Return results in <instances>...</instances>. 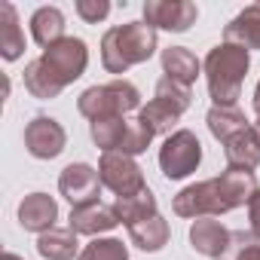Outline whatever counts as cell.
Instances as JSON below:
<instances>
[{
	"label": "cell",
	"mask_w": 260,
	"mask_h": 260,
	"mask_svg": "<svg viewBox=\"0 0 260 260\" xmlns=\"http://www.w3.org/2000/svg\"><path fill=\"white\" fill-rule=\"evenodd\" d=\"M153 128L141 119V116H135V119H128V125H125V135H122V144H119V153H128V156H138V153H144L150 144H153Z\"/></svg>",
	"instance_id": "obj_26"
},
{
	"label": "cell",
	"mask_w": 260,
	"mask_h": 260,
	"mask_svg": "<svg viewBox=\"0 0 260 260\" xmlns=\"http://www.w3.org/2000/svg\"><path fill=\"white\" fill-rule=\"evenodd\" d=\"M37 254L43 260H74L80 257V242L71 226H52L49 233L37 236Z\"/></svg>",
	"instance_id": "obj_19"
},
{
	"label": "cell",
	"mask_w": 260,
	"mask_h": 260,
	"mask_svg": "<svg viewBox=\"0 0 260 260\" xmlns=\"http://www.w3.org/2000/svg\"><path fill=\"white\" fill-rule=\"evenodd\" d=\"M25 89L40 101H52V98L61 95L64 86L52 77V71L43 64V58H34V61L25 64Z\"/></svg>",
	"instance_id": "obj_24"
},
{
	"label": "cell",
	"mask_w": 260,
	"mask_h": 260,
	"mask_svg": "<svg viewBox=\"0 0 260 260\" xmlns=\"http://www.w3.org/2000/svg\"><path fill=\"white\" fill-rule=\"evenodd\" d=\"M31 37L40 49H49L52 43L64 40V13L58 7H40L31 16Z\"/></svg>",
	"instance_id": "obj_21"
},
{
	"label": "cell",
	"mask_w": 260,
	"mask_h": 260,
	"mask_svg": "<svg viewBox=\"0 0 260 260\" xmlns=\"http://www.w3.org/2000/svg\"><path fill=\"white\" fill-rule=\"evenodd\" d=\"M248 223H251V233L260 239V190H257L254 199L248 202Z\"/></svg>",
	"instance_id": "obj_30"
},
{
	"label": "cell",
	"mask_w": 260,
	"mask_h": 260,
	"mask_svg": "<svg viewBox=\"0 0 260 260\" xmlns=\"http://www.w3.org/2000/svg\"><path fill=\"white\" fill-rule=\"evenodd\" d=\"M254 113H257V119H260V80H257V86H254Z\"/></svg>",
	"instance_id": "obj_31"
},
{
	"label": "cell",
	"mask_w": 260,
	"mask_h": 260,
	"mask_svg": "<svg viewBox=\"0 0 260 260\" xmlns=\"http://www.w3.org/2000/svg\"><path fill=\"white\" fill-rule=\"evenodd\" d=\"M101 175L95 166L89 162H71L61 169L58 175V193L71 202V208H80V205H92V202H101Z\"/></svg>",
	"instance_id": "obj_9"
},
{
	"label": "cell",
	"mask_w": 260,
	"mask_h": 260,
	"mask_svg": "<svg viewBox=\"0 0 260 260\" xmlns=\"http://www.w3.org/2000/svg\"><path fill=\"white\" fill-rule=\"evenodd\" d=\"M169 236H172V230H169V220L162 214H153V217H147L135 226H128V242L141 251H147V254L162 251L169 245Z\"/></svg>",
	"instance_id": "obj_20"
},
{
	"label": "cell",
	"mask_w": 260,
	"mask_h": 260,
	"mask_svg": "<svg viewBox=\"0 0 260 260\" xmlns=\"http://www.w3.org/2000/svg\"><path fill=\"white\" fill-rule=\"evenodd\" d=\"M0 55H4V61H19L25 55V31L10 0L0 4Z\"/></svg>",
	"instance_id": "obj_18"
},
{
	"label": "cell",
	"mask_w": 260,
	"mask_h": 260,
	"mask_svg": "<svg viewBox=\"0 0 260 260\" xmlns=\"http://www.w3.org/2000/svg\"><path fill=\"white\" fill-rule=\"evenodd\" d=\"M223 156H226V169L254 172L260 166V135H257V128L248 125L239 135H233L230 141H223Z\"/></svg>",
	"instance_id": "obj_15"
},
{
	"label": "cell",
	"mask_w": 260,
	"mask_h": 260,
	"mask_svg": "<svg viewBox=\"0 0 260 260\" xmlns=\"http://www.w3.org/2000/svg\"><path fill=\"white\" fill-rule=\"evenodd\" d=\"M217 260H260V239L251 230H233L230 245Z\"/></svg>",
	"instance_id": "obj_28"
},
{
	"label": "cell",
	"mask_w": 260,
	"mask_h": 260,
	"mask_svg": "<svg viewBox=\"0 0 260 260\" xmlns=\"http://www.w3.org/2000/svg\"><path fill=\"white\" fill-rule=\"evenodd\" d=\"M199 10L193 0H147L144 4V22L153 31H172L184 34L196 25Z\"/></svg>",
	"instance_id": "obj_10"
},
{
	"label": "cell",
	"mask_w": 260,
	"mask_h": 260,
	"mask_svg": "<svg viewBox=\"0 0 260 260\" xmlns=\"http://www.w3.org/2000/svg\"><path fill=\"white\" fill-rule=\"evenodd\" d=\"M159 61H162V74H166L169 80L187 86V89H190V86L199 80V74H202V61H199L196 52H190L187 46H169V49H162Z\"/></svg>",
	"instance_id": "obj_16"
},
{
	"label": "cell",
	"mask_w": 260,
	"mask_h": 260,
	"mask_svg": "<svg viewBox=\"0 0 260 260\" xmlns=\"http://www.w3.org/2000/svg\"><path fill=\"white\" fill-rule=\"evenodd\" d=\"M230 236H233V230H226L214 217H199V220L190 223V245H193V251L202 254V257H211V260H217L226 251Z\"/></svg>",
	"instance_id": "obj_14"
},
{
	"label": "cell",
	"mask_w": 260,
	"mask_h": 260,
	"mask_svg": "<svg viewBox=\"0 0 260 260\" xmlns=\"http://www.w3.org/2000/svg\"><path fill=\"white\" fill-rule=\"evenodd\" d=\"M125 125H128L125 116L95 119V122H89V135H92L95 147H101V153H110V150H119L122 135H125Z\"/></svg>",
	"instance_id": "obj_25"
},
{
	"label": "cell",
	"mask_w": 260,
	"mask_h": 260,
	"mask_svg": "<svg viewBox=\"0 0 260 260\" xmlns=\"http://www.w3.org/2000/svg\"><path fill=\"white\" fill-rule=\"evenodd\" d=\"M68 147V132L64 125L52 116H34L25 125V150L34 159H55Z\"/></svg>",
	"instance_id": "obj_11"
},
{
	"label": "cell",
	"mask_w": 260,
	"mask_h": 260,
	"mask_svg": "<svg viewBox=\"0 0 260 260\" xmlns=\"http://www.w3.org/2000/svg\"><path fill=\"white\" fill-rule=\"evenodd\" d=\"M43 64L52 71V77L61 83V86H71V83H77L83 74H86V68H89V46H86V40H80V37H64V40H58V43H52L49 49H43Z\"/></svg>",
	"instance_id": "obj_8"
},
{
	"label": "cell",
	"mask_w": 260,
	"mask_h": 260,
	"mask_svg": "<svg viewBox=\"0 0 260 260\" xmlns=\"http://www.w3.org/2000/svg\"><path fill=\"white\" fill-rule=\"evenodd\" d=\"M0 260H25V257H19V254H13V251H4V257Z\"/></svg>",
	"instance_id": "obj_32"
},
{
	"label": "cell",
	"mask_w": 260,
	"mask_h": 260,
	"mask_svg": "<svg viewBox=\"0 0 260 260\" xmlns=\"http://www.w3.org/2000/svg\"><path fill=\"white\" fill-rule=\"evenodd\" d=\"M223 43H236L242 49H260V4L245 7L226 28H223Z\"/></svg>",
	"instance_id": "obj_17"
},
{
	"label": "cell",
	"mask_w": 260,
	"mask_h": 260,
	"mask_svg": "<svg viewBox=\"0 0 260 260\" xmlns=\"http://www.w3.org/2000/svg\"><path fill=\"white\" fill-rule=\"evenodd\" d=\"M205 122H208V132L223 144V141H230L233 135H239L242 128H248L251 122H248V116L233 104V107H211L208 113H205Z\"/></svg>",
	"instance_id": "obj_23"
},
{
	"label": "cell",
	"mask_w": 260,
	"mask_h": 260,
	"mask_svg": "<svg viewBox=\"0 0 260 260\" xmlns=\"http://www.w3.org/2000/svg\"><path fill=\"white\" fill-rule=\"evenodd\" d=\"M77 110L95 122V119H110V116H125L132 110H141V92L135 83H128L125 77L101 83V86H89L80 98H77Z\"/></svg>",
	"instance_id": "obj_4"
},
{
	"label": "cell",
	"mask_w": 260,
	"mask_h": 260,
	"mask_svg": "<svg viewBox=\"0 0 260 260\" xmlns=\"http://www.w3.org/2000/svg\"><path fill=\"white\" fill-rule=\"evenodd\" d=\"M98 175H101V184H104L116 199L135 196V193L147 190L144 172H141V166L135 162V156L119 153V150L101 153V159H98Z\"/></svg>",
	"instance_id": "obj_7"
},
{
	"label": "cell",
	"mask_w": 260,
	"mask_h": 260,
	"mask_svg": "<svg viewBox=\"0 0 260 260\" xmlns=\"http://www.w3.org/2000/svg\"><path fill=\"white\" fill-rule=\"evenodd\" d=\"M159 49V34L141 19V22H125L101 37V64L107 74H116V80L135 64H144Z\"/></svg>",
	"instance_id": "obj_2"
},
{
	"label": "cell",
	"mask_w": 260,
	"mask_h": 260,
	"mask_svg": "<svg viewBox=\"0 0 260 260\" xmlns=\"http://www.w3.org/2000/svg\"><path fill=\"white\" fill-rule=\"evenodd\" d=\"M254 128H257V135H260V119H257V122H254Z\"/></svg>",
	"instance_id": "obj_33"
},
{
	"label": "cell",
	"mask_w": 260,
	"mask_h": 260,
	"mask_svg": "<svg viewBox=\"0 0 260 260\" xmlns=\"http://www.w3.org/2000/svg\"><path fill=\"white\" fill-rule=\"evenodd\" d=\"M199 162H202V144H199L196 132H190V128L172 132L159 147V169L169 181L190 178L199 169Z\"/></svg>",
	"instance_id": "obj_6"
},
{
	"label": "cell",
	"mask_w": 260,
	"mask_h": 260,
	"mask_svg": "<svg viewBox=\"0 0 260 260\" xmlns=\"http://www.w3.org/2000/svg\"><path fill=\"white\" fill-rule=\"evenodd\" d=\"M190 104H193V92L187 86L162 77L156 83V89H153V98L138 110V116L153 128V135H166L169 138L175 122L190 110Z\"/></svg>",
	"instance_id": "obj_5"
},
{
	"label": "cell",
	"mask_w": 260,
	"mask_h": 260,
	"mask_svg": "<svg viewBox=\"0 0 260 260\" xmlns=\"http://www.w3.org/2000/svg\"><path fill=\"white\" fill-rule=\"evenodd\" d=\"M19 223L28 233H49L52 226H58V202L49 193H28L19 202Z\"/></svg>",
	"instance_id": "obj_12"
},
{
	"label": "cell",
	"mask_w": 260,
	"mask_h": 260,
	"mask_svg": "<svg viewBox=\"0 0 260 260\" xmlns=\"http://www.w3.org/2000/svg\"><path fill=\"white\" fill-rule=\"evenodd\" d=\"M248 68H251V52L236 43H217L214 49H208L202 61V74L214 107H233L239 101Z\"/></svg>",
	"instance_id": "obj_3"
},
{
	"label": "cell",
	"mask_w": 260,
	"mask_h": 260,
	"mask_svg": "<svg viewBox=\"0 0 260 260\" xmlns=\"http://www.w3.org/2000/svg\"><path fill=\"white\" fill-rule=\"evenodd\" d=\"M113 214L119 217V223L135 226V223H141V220H147V217L159 214V205H156L153 190L147 187V190H141V193H135V196L113 199Z\"/></svg>",
	"instance_id": "obj_22"
},
{
	"label": "cell",
	"mask_w": 260,
	"mask_h": 260,
	"mask_svg": "<svg viewBox=\"0 0 260 260\" xmlns=\"http://www.w3.org/2000/svg\"><path fill=\"white\" fill-rule=\"evenodd\" d=\"M77 260H128V245H122L113 236H98L80 251Z\"/></svg>",
	"instance_id": "obj_27"
},
{
	"label": "cell",
	"mask_w": 260,
	"mask_h": 260,
	"mask_svg": "<svg viewBox=\"0 0 260 260\" xmlns=\"http://www.w3.org/2000/svg\"><path fill=\"white\" fill-rule=\"evenodd\" d=\"M260 190L254 172H236V169H226L220 172L217 178H208V181H196L190 187H184L175 202H172V211L178 217H187V220H199V217H217V214H226L233 208H242L254 199V193Z\"/></svg>",
	"instance_id": "obj_1"
},
{
	"label": "cell",
	"mask_w": 260,
	"mask_h": 260,
	"mask_svg": "<svg viewBox=\"0 0 260 260\" xmlns=\"http://www.w3.org/2000/svg\"><path fill=\"white\" fill-rule=\"evenodd\" d=\"M68 226H71L77 236H92V239H98L101 233H110V230H116V226H119V217L113 214V205L92 202V205L71 208Z\"/></svg>",
	"instance_id": "obj_13"
},
{
	"label": "cell",
	"mask_w": 260,
	"mask_h": 260,
	"mask_svg": "<svg viewBox=\"0 0 260 260\" xmlns=\"http://www.w3.org/2000/svg\"><path fill=\"white\" fill-rule=\"evenodd\" d=\"M77 16L86 22V25H98L110 16V4L107 0H77Z\"/></svg>",
	"instance_id": "obj_29"
}]
</instances>
